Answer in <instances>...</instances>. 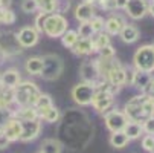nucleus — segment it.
<instances>
[{"label": "nucleus", "instance_id": "nucleus-28", "mask_svg": "<svg viewBox=\"0 0 154 153\" xmlns=\"http://www.w3.org/2000/svg\"><path fill=\"white\" fill-rule=\"evenodd\" d=\"M63 145L57 139H46L41 144V153H61Z\"/></svg>", "mask_w": 154, "mask_h": 153}, {"label": "nucleus", "instance_id": "nucleus-13", "mask_svg": "<svg viewBox=\"0 0 154 153\" xmlns=\"http://www.w3.org/2000/svg\"><path fill=\"white\" fill-rule=\"evenodd\" d=\"M3 135L12 142V141H18L21 136V121L18 118H11L6 126L3 127Z\"/></svg>", "mask_w": 154, "mask_h": 153}, {"label": "nucleus", "instance_id": "nucleus-46", "mask_svg": "<svg viewBox=\"0 0 154 153\" xmlns=\"http://www.w3.org/2000/svg\"><path fill=\"white\" fill-rule=\"evenodd\" d=\"M127 2H128V0H115V5H116V8H119V9H125Z\"/></svg>", "mask_w": 154, "mask_h": 153}, {"label": "nucleus", "instance_id": "nucleus-10", "mask_svg": "<svg viewBox=\"0 0 154 153\" xmlns=\"http://www.w3.org/2000/svg\"><path fill=\"white\" fill-rule=\"evenodd\" d=\"M41 130V124L38 123V120H29V121H21V136L20 141H32L38 136Z\"/></svg>", "mask_w": 154, "mask_h": 153}, {"label": "nucleus", "instance_id": "nucleus-42", "mask_svg": "<svg viewBox=\"0 0 154 153\" xmlns=\"http://www.w3.org/2000/svg\"><path fill=\"white\" fill-rule=\"evenodd\" d=\"M99 5H101V8H104V9H107V11L116 8L115 0H99Z\"/></svg>", "mask_w": 154, "mask_h": 153}, {"label": "nucleus", "instance_id": "nucleus-18", "mask_svg": "<svg viewBox=\"0 0 154 153\" xmlns=\"http://www.w3.org/2000/svg\"><path fill=\"white\" fill-rule=\"evenodd\" d=\"M72 51H73L76 55H87V54L95 52L92 38H79L75 45H73Z\"/></svg>", "mask_w": 154, "mask_h": 153}, {"label": "nucleus", "instance_id": "nucleus-3", "mask_svg": "<svg viewBox=\"0 0 154 153\" xmlns=\"http://www.w3.org/2000/svg\"><path fill=\"white\" fill-rule=\"evenodd\" d=\"M61 74H63V60L58 55L48 54L43 57V69L40 74L43 78L48 81H54Z\"/></svg>", "mask_w": 154, "mask_h": 153}, {"label": "nucleus", "instance_id": "nucleus-4", "mask_svg": "<svg viewBox=\"0 0 154 153\" xmlns=\"http://www.w3.org/2000/svg\"><path fill=\"white\" fill-rule=\"evenodd\" d=\"M66 31H67V20L66 17L60 12L55 14H49L46 21H45V28H43V32H45L48 37H61Z\"/></svg>", "mask_w": 154, "mask_h": 153}, {"label": "nucleus", "instance_id": "nucleus-39", "mask_svg": "<svg viewBox=\"0 0 154 153\" xmlns=\"http://www.w3.org/2000/svg\"><path fill=\"white\" fill-rule=\"evenodd\" d=\"M142 147H143L146 151H152V150H154V135H146V136L142 139Z\"/></svg>", "mask_w": 154, "mask_h": 153}, {"label": "nucleus", "instance_id": "nucleus-14", "mask_svg": "<svg viewBox=\"0 0 154 153\" xmlns=\"http://www.w3.org/2000/svg\"><path fill=\"white\" fill-rule=\"evenodd\" d=\"M96 64H98L99 75H101V78H104V80H105V77L108 75V72L112 71V69L122 66L118 60H115V57H112V58H98V60H96Z\"/></svg>", "mask_w": 154, "mask_h": 153}, {"label": "nucleus", "instance_id": "nucleus-2", "mask_svg": "<svg viewBox=\"0 0 154 153\" xmlns=\"http://www.w3.org/2000/svg\"><path fill=\"white\" fill-rule=\"evenodd\" d=\"M133 63L136 71H143L151 74L154 71V46L152 45L140 46L133 57Z\"/></svg>", "mask_w": 154, "mask_h": 153}, {"label": "nucleus", "instance_id": "nucleus-20", "mask_svg": "<svg viewBox=\"0 0 154 153\" xmlns=\"http://www.w3.org/2000/svg\"><path fill=\"white\" fill-rule=\"evenodd\" d=\"M14 103V87L0 86V107L9 109Z\"/></svg>", "mask_w": 154, "mask_h": 153}, {"label": "nucleus", "instance_id": "nucleus-36", "mask_svg": "<svg viewBox=\"0 0 154 153\" xmlns=\"http://www.w3.org/2000/svg\"><path fill=\"white\" fill-rule=\"evenodd\" d=\"M48 15L49 14H46V12H40L37 17H35V29L38 31V32H43V28H45V21H46V18H48Z\"/></svg>", "mask_w": 154, "mask_h": 153}, {"label": "nucleus", "instance_id": "nucleus-24", "mask_svg": "<svg viewBox=\"0 0 154 153\" xmlns=\"http://www.w3.org/2000/svg\"><path fill=\"white\" fill-rule=\"evenodd\" d=\"M124 132L128 136V139H136V138H139L143 133V129H142V124L140 123L128 121L127 126H125V129H124Z\"/></svg>", "mask_w": 154, "mask_h": 153}, {"label": "nucleus", "instance_id": "nucleus-34", "mask_svg": "<svg viewBox=\"0 0 154 153\" xmlns=\"http://www.w3.org/2000/svg\"><path fill=\"white\" fill-rule=\"evenodd\" d=\"M21 9H23V12L26 14H31V12H35L38 9V3L37 0H21Z\"/></svg>", "mask_w": 154, "mask_h": 153}, {"label": "nucleus", "instance_id": "nucleus-7", "mask_svg": "<svg viewBox=\"0 0 154 153\" xmlns=\"http://www.w3.org/2000/svg\"><path fill=\"white\" fill-rule=\"evenodd\" d=\"M104 120H105L107 129H108L112 133L124 130L125 126H127V123H128V118H127L125 112H121V110H112V112L105 113Z\"/></svg>", "mask_w": 154, "mask_h": 153}, {"label": "nucleus", "instance_id": "nucleus-26", "mask_svg": "<svg viewBox=\"0 0 154 153\" xmlns=\"http://www.w3.org/2000/svg\"><path fill=\"white\" fill-rule=\"evenodd\" d=\"M128 142H130V139L125 135L124 130H121V132H113L112 136H110V144H112L115 148H124Z\"/></svg>", "mask_w": 154, "mask_h": 153}, {"label": "nucleus", "instance_id": "nucleus-16", "mask_svg": "<svg viewBox=\"0 0 154 153\" xmlns=\"http://www.w3.org/2000/svg\"><path fill=\"white\" fill-rule=\"evenodd\" d=\"M125 26V21L121 15H113V17H110L105 23H104V28L107 31V34L110 35H116L121 32V29Z\"/></svg>", "mask_w": 154, "mask_h": 153}, {"label": "nucleus", "instance_id": "nucleus-31", "mask_svg": "<svg viewBox=\"0 0 154 153\" xmlns=\"http://www.w3.org/2000/svg\"><path fill=\"white\" fill-rule=\"evenodd\" d=\"M79 40V35L76 31H66L63 35H61V41L66 48H73V45Z\"/></svg>", "mask_w": 154, "mask_h": 153}, {"label": "nucleus", "instance_id": "nucleus-49", "mask_svg": "<svg viewBox=\"0 0 154 153\" xmlns=\"http://www.w3.org/2000/svg\"><path fill=\"white\" fill-rule=\"evenodd\" d=\"M148 12H149V14L154 17V3H152V5H149V8H148Z\"/></svg>", "mask_w": 154, "mask_h": 153}, {"label": "nucleus", "instance_id": "nucleus-12", "mask_svg": "<svg viewBox=\"0 0 154 153\" xmlns=\"http://www.w3.org/2000/svg\"><path fill=\"white\" fill-rule=\"evenodd\" d=\"M92 106L96 109L98 112H105V110H108V109L113 106V95L105 92V91L96 89L95 97L92 100Z\"/></svg>", "mask_w": 154, "mask_h": 153}, {"label": "nucleus", "instance_id": "nucleus-17", "mask_svg": "<svg viewBox=\"0 0 154 153\" xmlns=\"http://www.w3.org/2000/svg\"><path fill=\"white\" fill-rule=\"evenodd\" d=\"M105 80L110 83V84H113V86H118V87H122L125 84V69L122 66L119 68H115L108 72V75L105 77Z\"/></svg>", "mask_w": 154, "mask_h": 153}, {"label": "nucleus", "instance_id": "nucleus-43", "mask_svg": "<svg viewBox=\"0 0 154 153\" xmlns=\"http://www.w3.org/2000/svg\"><path fill=\"white\" fill-rule=\"evenodd\" d=\"M134 72H136V71H125V84H128V86L133 84Z\"/></svg>", "mask_w": 154, "mask_h": 153}, {"label": "nucleus", "instance_id": "nucleus-50", "mask_svg": "<svg viewBox=\"0 0 154 153\" xmlns=\"http://www.w3.org/2000/svg\"><path fill=\"white\" fill-rule=\"evenodd\" d=\"M0 86H2V72H0Z\"/></svg>", "mask_w": 154, "mask_h": 153}, {"label": "nucleus", "instance_id": "nucleus-29", "mask_svg": "<svg viewBox=\"0 0 154 153\" xmlns=\"http://www.w3.org/2000/svg\"><path fill=\"white\" fill-rule=\"evenodd\" d=\"M92 43H93V49H95V51H99V49H102L104 46L110 45V37H108V34L96 32V35L92 38Z\"/></svg>", "mask_w": 154, "mask_h": 153}, {"label": "nucleus", "instance_id": "nucleus-9", "mask_svg": "<svg viewBox=\"0 0 154 153\" xmlns=\"http://www.w3.org/2000/svg\"><path fill=\"white\" fill-rule=\"evenodd\" d=\"M79 74H81L82 81H85V83H92V84H95V83L101 78L99 71H98L96 60H87V61H84V63L81 64Z\"/></svg>", "mask_w": 154, "mask_h": 153}, {"label": "nucleus", "instance_id": "nucleus-48", "mask_svg": "<svg viewBox=\"0 0 154 153\" xmlns=\"http://www.w3.org/2000/svg\"><path fill=\"white\" fill-rule=\"evenodd\" d=\"M6 55H8V54H6V52H5V51L2 49V46H0V64L3 63V60L6 58Z\"/></svg>", "mask_w": 154, "mask_h": 153}, {"label": "nucleus", "instance_id": "nucleus-21", "mask_svg": "<svg viewBox=\"0 0 154 153\" xmlns=\"http://www.w3.org/2000/svg\"><path fill=\"white\" fill-rule=\"evenodd\" d=\"M20 83V74L17 69H6L2 72V86L8 87H15Z\"/></svg>", "mask_w": 154, "mask_h": 153}, {"label": "nucleus", "instance_id": "nucleus-23", "mask_svg": "<svg viewBox=\"0 0 154 153\" xmlns=\"http://www.w3.org/2000/svg\"><path fill=\"white\" fill-rule=\"evenodd\" d=\"M151 74L149 72H143V71H136L134 72V78H133V84L131 86H134L137 87V89L140 91H145V87L148 86V83L151 81Z\"/></svg>", "mask_w": 154, "mask_h": 153}, {"label": "nucleus", "instance_id": "nucleus-6", "mask_svg": "<svg viewBox=\"0 0 154 153\" xmlns=\"http://www.w3.org/2000/svg\"><path fill=\"white\" fill-rule=\"evenodd\" d=\"M95 92H96L95 84L82 81V83L76 84L73 89H72V98L79 106H89V104H92V100L95 97Z\"/></svg>", "mask_w": 154, "mask_h": 153}, {"label": "nucleus", "instance_id": "nucleus-37", "mask_svg": "<svg viewBox=\"0 0 154 153\" xmlns=\"http://www.w3.org/2000/svg\"><path fill=\"white\" fill-rule=\"evenodd\" d=\"M104 23L105 21L101 18V17H92V20H90V25H92V29H93V32L96 34V32H102V29H104Z\"/></svg>", "mask_w": 154, "mask_h": 153}, {"label": "nucleus", "instance_id": "nucleus-47", "mask_svg": "<svg viewBox=\"0 0 154 153\" xmlns=\"http://www.w3.org/2000/svg\"><path fill=\"white\" fill-rule=\"evenodd\" d=\"M12 3V0H2V9H8Z\"/></svg>", "mask_w": 154, "mask_h": 153}, {"label": "nucleus", "instance_id": "nucleus-30", "mask_svg": "<svg viewBox=\"0 0 154 153\" xmlns=\"http://www.w3.org/2000/svg\"><path fill=\"white\" fill-rule=\"evenodd\" d=\"M38 9L46 14H54V11L58 8V0H37Z\"/></svg>", "mask_w": 154, "mask_h": 153}, {"label": "nucleus", "instance_id": "nucleus-41", "mask_svg": "<svg viewBox=\"0 0 154 153\" xmlns=\"http://www.w3.org/2000/svg\"><path fill=\"white\" fill-rule=\"evenodd\" d=\"M15 21V14L14 11H11L9 8L5 9V15H3V25H12Z\"/></svg>", "mask_w": 154, "mask_h": 153}, {"label": "nucleus", "instance_id": "nucleus-22", "mask_svg": "<svg viewBox=\"0 0 154 153\" xmlns=\"http://www.w3.org/2000/svg\"><path fill=\"white\" fill-rule=\"evenodd\" d=\"M15 118L20 121H29V120H38V112L35 110L34 106H26V107H20L18 110L14 113Z\"/></svg>", "mask_w": 154, "mask_h": 153}, {"label": "nucleus", "instance_id": "nucleus-51", "mask_svg": "<svg viewBox=\"0 0 154 153\" xmlns=\"http://www.w3.org/2000/svg\"><path fill=\"white\" fill-rule=\"evenodd\" d=\"M0 135H3V129L2 127H0Z\"/></svg>", "mask_w": 154, "mask_h": 153}, {"label": "nucleus", "instance_id": "nucleus-35", "mask_svg": "<svg viewBox=\"0 0 154 153\" xmlns=\"http://www.w3.org/2000/svg\"><path fill=\"white\" fill-rule=\"evenodd\" d=\"M15 115H14V112L12 110H9V109H2L0 107V127H5L6 126V123L11 120V118H14Z\"/></svg>", "mask_w": 154, "mask_h": 153}, {"label": "nucleus", "instance_id": "nucleus-15", "mask_svg": "<svg viewBox=\"0 0 154 153\" xmlns=\"http://www.w3.org/2000/svg\"><path fill=\"white\" fill-rule=\"evenodd\" d=\"M75 17L78 21H90L92 17H95V9H93V5H89V3H79L75 9Z\"/></svg>", "mask_w": 154, "mask_h": 153}, {"label": "nucleus", "instance_id": "nucleus-11", "mask_svg": "<svg viewBox=\"0 0 154 153\" xmlns=\"http://www.w3.org/2000/svg\"><path fill=\"white\" fill-rule=\"evenodd\" d=\"M148 0H128L127 2V12L131 18H134V20H139L142 17H145V14L148 12Z\"/></svg>", "mask_w": 154, "mask_h": 153}, {"label": "nucleus", "instance_id": "nucleus-19", "mask_svg": "<svg viewBox=\"0 0 154 153\" xmlns=\"http://www.w3.org/2000/svg\"><path fill=\"white\" fill-rule=\"evenodd\" d=\"M119 35H121V40L124 41V43H134V41H137V38H139V29L136 28V26H133V25H125L122 29H121V32H119Z\"/></svg>", "mask_w": 154, "mask_h": 153}, {"label": "nucleus", "instance_id": "nucleus-8", "mask_svg": "<svg viewBox=\"0 0 154 153\" xmlns=\"http://www.w3.org/2000/svg\"><path fill=\"white\" fill-rule=\"evenodd\" d=\"M15 40L20 48H32L38 43V31L34 26H23L15 34Z\"/></svg>", "mask_w": 154, "mask_h": 153}, {"label": "nucleus", "instance_id": "nucleus-5", "mask_svg": "<svg viewBox=\"0 0 154 153\" xmlns=\"http://www.w3.org/2000/svg\"><path fill=\"white\" fill-rule=\"evenodd\" d=\"M146 100V95L143 97H134L131 98L127 104H125V115L128 118V121H136V123H143L148 115L143 109V103Z\"/></svg>", "mask_w": 154, "mask_h": 153}, {"label": "nucleus", "instance_id": "nucleus-1", "mask_svg": "<svg viewBox=\"0 0 154 153\" xmlns=\"http://www.w3.org/2000/svg\"><path fill=\"white\" fill-rule=\"evenodd\" d=\"M40 95H41V92L37 87V84L31 83V81L18 83L14 87V103H17L18 107L34 106Z\"/></svg>", "mask_w": 154, "mask_h": 153}, {"label": "nucleus", "instance_id": "nucleus-33", "mask_svg": "<svg viewBox=\"0 0 154 153\" xmlns=\"http://www.w3.org/2000/svg\"><path fill=\"white\" fill-rule=\"evenodd\" d=\"M93 29H92V25L90 21H81V25L78 28V35L79 38H92L93 37Z\"/></svg>", "mask_w": 154, "mask_h": 153}, {"label": "nucleus", "instance_id": "nucleus-40", "mask_svg": "<svg viewBox=\"0 0 154 153\" xmlns=\"http://www.w3.org/2000/svg\"><path fill=\"white\" fill-rule=\"evenodd\" d=\"M99 55H101V58H112V57H115V49H113V46H112V45L104 46L102 49H99Z\"/></svg>", "mask_w": 154, "mask_h": 153}, {"label": "nucleus", "instance_id": "nucleus-52", "mask_svg": "<svg viewBox=\"0 0 154 153\" xmlns=\"http://www.w3.org/2000/svg\"><path fill=\"white\" fill-rule=\"evenodd\" d=\"M152 3H154V0H152Z\"/></svg>", "mask_w": 154, "mask_h": 153}, {"label": "nucleus", "instance_id": "nucleus-45", "mask_svg": "<svg viewBox=\"0 0 154 153\" xmlns=\"http://www.w3.org/2000/svg\"><path fill=\"white\" fill-rule=\"evenodd\" d=\"M9 139L5 136V135H0V148H6L8 145H9Z\"/></svg>", "mask_w": 154, "mask_h": 153}, {"label": "nucleus", "instance_id": "nucleus-38", "mask_svg": "<svg viewBox=\"0 0 154 153\" xmlns=\"http://www.w3.org/2000/svg\"><path fill=\"white\" fill-rule=\"evenodd\" d=\"M142 129H143V132H146L148 135H154V116H148L142 123Z\"/></svg>", "mask_w": 154, "mask_h": 153}, {"label": "nucleus", "instance_id": "nucleus-25", "mask_svg": "<svg viewBox=\"0 0 154 153\" xmlns=\"http://www.w3.org/2000/svg\"><path fill=\"white\" fill-rule=\"evenodd\" d=\"M43 69V57H31L26 60V71L31 75H40Z\"/></svg>", "mask_w": 154, "mask_h": 153}, {"label": "nucleus", "instance_id": "nucleus-27", "mask_svg": "<svg viewBox=\"0 0 154 153\" xmlns=\"http://www.w3.org/2000/svg\"><path fill=\"white\" fill-rule=\"evenodd\" d=\"M51 106H54V103H52V98L49 97V95H46V94H41L40 97H38V100L35 101V104H34V107H35V110L38 112V116L46 110V109H49Z\"/></svg>", "mask_w": 154, "mask_h": 153}, {"label": "nucleus", "instance_id": "nucleus-44", "mask_svg": "<svg viewBox=\"0 0 154 153\" xmlns=\"http://www.w3.org/2000/svg\"><path fill=\"white\" fill-rule=\"evenodd\" d=\"M143 92H146L148 97H154V78H151V81L148 83V86L145 87Z\"/></svg>", "mask_w": 154, "mask_h": 153}, {"label": "nucleus", "instance_id": "nucleus-53", "mask_svg": "<svg viewBox=\"0 0 154 153\" xmlns=\"http://www.w3.org/2000/svg\"><path fill=\"white\" fill-rule=\"evenodd\" d=\"M40 153H41V151H40Z\"/></svg>", "mask_w": 154, "mask_h": 153}, {"label": "nucleus", "instance_id": "nucleus-32", "mask_svg": "<svg viewBox=\"0 0 154 153\" xmlns=\"http://www.w3.org/2000/svg\"><path fill=\"white\" fill-rule=\"evenodd\" d=\"M40 118H43V120L48 121V123H55L60 118V110H58L55 106H51L49 109H46V110L40 115Z\"/></svg>", "mask_w": 154, "mask_h": 153}]
</instances>
